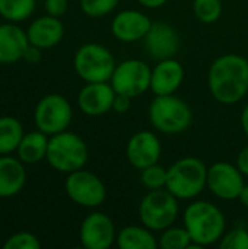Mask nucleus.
<instances>
[{
    "label": "nucleus",
    "mask_w": 248,
    "mask_h": 249,
    "mask_svg": "<svg viewBox=\"0 0 248 249\" xmlns=\"http://www.w3.org/2000/svg\"><path fill=\"white\" fill-rule=\"evenodd\" d=\"M208 86L212 96L232 105L243 101L248 93V60L238 54L218 57L208 73Z\"/></svg>",
    "instance_id": "nucleus-1"
},
{
    "label": "nucleus",
    "mask_w": 248,
    "mask_h": 249,
    "mask_svg": "<svg viewBox=\"0 0 248 249\" xmlns=\"http://www.w3.org/2000/svg\"><path fill=\"white\" fill-rule=\"evenodd\" d=\"M183 226L191 236L189 249H202L221 241L227 229L222 210L209 201H193L183 213Z\"/></svg>",
    "instance_id": "nucleus-2"
},
{
    "label": "nucleus",
    "mask_w": 248,
    "mask_h": 249,
    "mask_svg": "<svg viewBox=\"0 0 248 249\" xmlns=\"http://www.w3.org/2000/svg\"><path fill=\"white\" fill-rule=\"evenodd\" d=\"M208 187V166L194 156L181 158L167 169L165 188L178 200H193Z\"/></svg>",
    "instance_id": "nucleus-3"
},
{
    "label": "nucleus",
    "mask_w": 248,
    "mask_h": 249,
    "mask_svg": "<svg viewBox=\"0 0 248 249\" xmlns=\"http://www.w3.org/2000/svg\"><path fill=\"white\" fill-rule=\"evenodd\" d=\"M191 120V108L175 95L156 96L149 105V121L155 130L164 134L172 136L186 131Z\"/></svg>",
    "instance_id": "nucleus-4"
},
{
    "label": "nucleus",
    "mask_w": 248,
    "mask_h": 249,
    "mask_svg": "<svg viewBox=\"0 0 248 249\" xmlns=\"http://www.w3.org/2000/svg\"><path fill=\"white\" fill-rule=\"evenodd\" d=\"M50 166L58 172L70 174L83 166L88 162V146L77 134L70 131H61L48 139L47 156Z\"/></svg>",
    "instance_id": "nucleus-5"
},
{
    "label": "nucleus",
    "mask_w": 248,
    "mask_h": 249,
    "mask_svg": "<svg viewBox=\"0 0 248 249\" xmlns=\"http://www.w3.org/2000/svg\"><path fill=\"white\" fill-rule=\"evenodd\" d=\"M180 213L178 198L167 188L151 190L140 201L139 217L143 226L152 232H162L177 222Z\"/></svg>",
    "instance_id": "nucleus-6"
},
{
    "label": "nucleus",
    "mask_w": 248,
    "mask_h": 249,
    "mask_svg": "<svg viewBox=\"0 0 248 249\" xmlns=\"http://www.w3.org/2000/svg\"><path fill=\"white\" fill-rule=\"evenodd\" d=\"M75 70L77 76L86 83L110 82L115 69V60L111 51L95 42L79 47L75 54Z\"/></svg>",
    "instance_id": "nucleus-7"
},
{
    "label": "nucleus",
    "mask_w": 248,
    "mask_h": 249,
    "mask_svg": "<svg viewBox=\"0 0 248 249\" xmlns=\"http://www.w3.org/2000/svg\"><path fill=\"white\" fill-rule=\"evenodd\" d=\"M151 74L152 69L148 63L130 58L115 66L110 83L115 93L136 98L151 89Z\"/></svg>",
    "instance_id": "nucleus-8"
},
{
    "label": "nucleus",
    "mask_w": 248,
    "mask_h": 249,
    "mask_svg": "<svg viewBox=\"0 0 248 249\" xmlns=\"http://www.w3.org/2000/svg\"><path fill=\"white\" fill-rule=\"evenodd\" d=\"M34 118L39 131L47 136H54L67 130L73 118V109L64 96L50 93L37 104Z\"/></svg>",
    "instance_id": "nucleus-9"
},
{
    "label": "nucleus",
    "mask_w": 248,
    "mask_h": 249,
    "mask_svg": "<svg viewBox=\"0 0 248 249\" xmlns=\"http://www.w3.org/2000/svg\"><path fill=\"white\" fill-rule=\"evenodd\" d=\"M64 188L73 203L88 209L101 206L107 198V188L102 179L85 169L70 172L66 178Z\"/></svg>",
    "instance_id": "nucleus-10"
},
{
    "label": "nucleus",
    "mask_w": 248,
    "mask_h": 249,
    "mask_svg": "<svg viewBox=\"0 0 248 249\" xmlns=\"http://www.w3.org/2000/svg\"><path fill=\"white\" fill-rule=\"evenodd\" d=\"M244 185V175L237 165L216 162L208 168V188L221 200L232 201L238 198Z\"/></svg>",
    "instance_id": "nucleus-11"
},
{
    "label": "nucleus",
    "mask_w": 248,
    "mask_h": 249,
    "mask_svg": "<svg viewBox=\"0 0 248 249\" xmlns=\"http://www.w3.org/2000/svg\"><path fill=\"white\" fill-rule=\"evenodd\" d=\"M117 238L113 220L99 212L88 214L79 231V239L86 249H108Z\"/></svg>",
    "instance_id": "nucleus-12"
},
{
    "label": "nucleus",
    "mask_w": 248,
    "mask_h": 249,
    "mask_svg": "<svg viewBox=\"0 0 248 249\" xmlns=\"http://www.w3.org/2000/svg\"><path fill=\"white\" fill-rule=\"evenodd\" d=\"M162 153V144L158 136L149 130L134 133L126 146V156L129 163L142 171L158 163Z\"/></svg>",
    "instance_id": "nucleus-13"
},
{
    "label": "nucleus",
    "mask_w": 248,
    "mask_h": 249,
    "mask_svg": "<svg viewBox=\"0 0 248 249\" xmlns=\"http://www.w3.org/2000/svg\"><path fill=\"white\" fill-rule=\"evenodd\" d=\"M143 41L148 55L155 61L174 58L180 50V36L177 31L165 22H152Z\"/></svg>",
    "instance_id": "nucleus-14"
},
{
    "label": "nucleus",
    "mask_w": 248,
    "mask_h": 249,
    "mask_svg": "<svg viewBox=\"0 0 248 249\" xmlns=\"http://www.w3.org/2000/svg\"><path fill=\"white\" fill-rule=\"evenodd\" d=\"M115 90L108 82L86 83L77 95L79 109L89 117H99L113 111Z\"/></svg>",
    "instance_id": "nucleus-15"
},
{
    "label": "nucleus",
    "mask_w": 248,
    "mask_h": 249,
    "mask_svg": "<svg viewBox=\"0 0 248 249\" xmlns=\"http://www.w3.org/2000/svg\"><path fill=\"white\" fill-rule=\"evenodd\" d=\"M152 26V20L140 10L126 9L118 12L111 22L113 35L121 42H137L143 39Z\"/></svg>",
    "instance_id": "nucleus-16"
},
{
    "label": "nucleus",
    "mask_w": 248,
    "mask_h": 249,
    "mask_svg": "<svg viewBox=\"0 0 248 249\" xmlns=\"http://www.w3.org/2000/svg\"><path fill=\"white\" fill-rule=\"evenodd\" d=\"M184 80V67L175 58L161 60L151 74V89L155 96L174 95Z\"/></svg>",
    "instance_id": "nucleus-17"
},
{
    "label": "nucleus",
    "mask_w": 248,
    "mask_h": 249,
    "mask_svg": "<svg viewBox=\"0 0 248 249\" xmlns=\"http://www.w3.org/2000/svg\"><path fill=\"white\" fill-rule=\"evenodd\" d=\"M28 41L42 50L57 45L64 35V26L56 16H42L35 19L26 31Z\"/></svg>",
    "instance_id": "nucleus-18"
},
{
    "label": "nucleus",
    "mask_w": 248,
    "mask_h": 249,
    "mask_svg": "<svg viewBox=\"0 0 248 249\" xmlns=\"http://www.w3.org/2000/svg\"><path fill=\"white\" fill-rule=\"evenodd\" d=\"M29 41L16 25H0V64H13L23 57Z\"/></svg>",
    "instance_id": "nucleus-19"
},
{
    "label": "nucleus",
    "mask_w": 248,
    "mask_h": 249,
    "mask_svg": "<svg viewBox=\"0 0 248 249\" xmlns=\"http://www.w3.org/2000/svg\"><path fill=\"white\" fill-rule=\"evenodd\" d=\"M26 172L22 163L10 156L0 158V197H13L25 185Z\"/></svg>",
    "instance_id": "nucleus-20"
},
{
    "label": "nucleus",
    "mask_w": 248,
    "mask_h": 249,
    "mask_svg": "<svg viewBox=\"0 0 248 249\" xmlns=\"http://www.w3.org/2000/svg\"><path fill=\"white\" fill-rule=\"evenodd\" d=\"M115 242L120 249H156L158 239L153 236L152 231L146 226H126L123 228Z\"/></svg>",
    "instance_id": "nucleus-21"
},
{
    "label": "nucleus",
    "mask_w": 248,
    "mask_h": 249,
    "mask_svg": "<svg viewBox=\"0 0 248 249\" xmlns=\"http://www.w3.org/2000/svg\"><path fill=\"white\" fill-rule=\"evenodd\" d=\"M47 149H48L47 134L39 130L31 131L28 134H23L18 146V156L20 162L37 163L47 156Z\"/></svg>",
    "instance_id": "nucleus-22"
},
{
    "label": "nucleus",
    "mask_w": 248,
    "mask_h": 249,
    "mask_svg": "<svg viewBox=\"0 0 248 249\" xmlns=\"http://www.w3.org/2000/svg\"><path fill=\"white\" fill-rule=\"evenodd\" d=\"M22 137V124L15 117H0V155H9L18 150Z\"/></svg>",
    "instance_id": "nucleus-23"
},
{
    "label": "nucleus",
    "mask_w": 248,
    "mask_h": 249,
    "mask_svg": "<svg viewBox=\"0 0 248 249\" xmlns=\"http://www.w3.org/2000/svg\"><path fill=\"white\" fill-rule=\"evenodd\" d=\"M35 9V0H0V15L12 22L28 19Z\"/></svg>",
    "instance_id": "nucleus-24"
},
{
    "label": "nucleus",
    "mask_w": 248,
    "mask_h": 249,
    "mask_svg": "<svg viewBox=\"0 0 248 249\" xmlns=\"http://www.w3.org/2000/svg\"><path fill=\"white\" fill-rule=\"evenodd\" d=\"M191 236L187 229L170 226L162 231L161 236L158 238V248L161 249H189L191 244Z\"/></svg>",
    "instance_id": "nucleus-25"
},
{
    "label": "nucleus",
    "mask_w": 248,
    "mask_h": 249,
    "mask_svg": "<svg viewBox=\"0 0 248 249\" xmlns=\"http://www.w3.org/2000/svg\"><path fill=\"white\" fill-rule=\"evenodd\" d=\"M222 1L221 0H194L193 12L196 18L203 23H213L222 15Z\"/></svg>",
    "instance_id": "nucleus-26"
},
{
    "label": "nucleus",
    "mask_w": 248,
    "mask_h": 249,
    "mask_svg": "<svg viewBox=\"0 0 248 249\" xmlns=\"http://www.w3.org/2000/svg\"><path fill=\"white\" fill-rule=\"evenodd\" d=\"M140 182L148 190H161L167 185V169L158 163L140 171Z\"/></svg>",
    "instance_id": "nucleus-27"
},
{
    "label": "nucleus",
    "mask_w": 248,
    "mask_h": 249,
    "mask_svg": "<svg viewBox=\"0 0 248 249\" xmlns=\"http://www.w3.org/2000/svg\"><path fill=\"white\" fill-rule=\"evenodd\" d=\"M120 0H80L82 12L89 18H102L110 15Z\"/></svg>",
    "instance_id": "nucleus-28"
},
{
    "label": "nucleus",
    "mask_w": 248,
    "mask_h": 249,
    "mask_svg": "<svg viewBox=\"0 0 248 249\" xmlns=\"http://www.w3.org/2000/svg\"><path fill=\"white\" fill-rule=\"evenodd\" d=\"M218 244L221 249H248V231L243 226L235 228L224 233Z\"/></svg>",
    "instance_id": "nucleus-29"
},
{
    "label": "nucleus",
    "mask_w": 248,
    "mask_h": 249,
    "mask_svg": "<svg viewBox=\"0 0 248 249\" xmlns=\"http://www.w3.org/2000/svg\"><path fill=\"white\" fill-rule=\"evenodd\" d=\"M41 244L32 233L28 232H19L16 235H12L3 245L4 249H39Z\"/></svg>",
    "instance_id": "nucleus-30"
},
{
    "label": "nucleus",
    "mask_w": 248,
    "mask_h": 249,
    "mask_svg": "<svg viewBox=\"0 0 248 249\" xmlns=\"http://www.w3.org/2000/svg\"><path fill=\"white\" fill-rule=\"evenodd\" d=\"M45 10L50 16L60 18L67 10V0H45Z\"/></svg>",
    "instance_id": "nucleus-31"
},
{
    "label": "nucleus",
    "mask_w": 248,
    "mask_h": 249,
    "mask_svg": "<svg viewBox=\"0 0 248 249\" xmlns=\"http://www.w3.org/2000/svg\"><path fill=\"white\" fill-rule=\"evenodd\" d=\"M25 61L31 63V64H35V63H39L41 58H42V48L37 47V45H32L29 44L28 48L25 50L23 53V57H22Z\"/></svg>",
    "instance_id": "nucleus-32"
},
{
    "label": "nucleus",
    "mask_w": 248,
    "mask_h": 249,
    "mask_svg": "<svg viewBox=\"0 0 248 249\" xmlns=\"http://www.w3.org/2000/svg\"><path fill=\"white\" fill-rule=\"evenodd\" d=\"M132 105V98L126 96V95H115L114 98V104H113V111L118 112V114H124L130 109Z\"/></svg>",
    "instance_id": "nucleus-33"
},
{
    "label": "nucleus",
    "mask_w": 248,
    "mask_h": 249,
    "mask_svg": "<svg viewBox=\"0 0 248 249\" xmlns=\"http://www.w3.org/2000/svg\"><path fill=\"white\" fill-rule=\"evenodd\" d=\"M237 166L243 172L244 177H248V144L243 147V150L237 156Z\"/></svg>",
    "instance_id": "nucleus-34"
},
{
    "label": "nucleus",
    "mask_w": 248,
    "mask_h": 249,
    "mask_svg": "<svg viewBox=\"0 0 248 249\" xmlns=\"http://www.w3.org/2000/svg\"><path fill=\"white\" fill-rule=\"evenodd\" d=\"M136 1L148 9H159L167 3V0H136Z\"/></svg>",
    "instance_id": "nucleus-35"
},
{
    "label": "nucleus",
    "mask_w": 248,
    "mask_h": 249,
    "mask_svg": "<svg viewBox=\"0 0 248 249\" xmlns=\"http://www.w3.org/2000/svg\"><path fill=\"white\" fill-rule=\"evenodd\" d=\"M241 127H243V131L246 133V136L248 137V104L246 105V108L243 109L241 112Z\"/></svg>",
    "instance_id": "nucleus-36"
},
{
    "label": "nucleus",
    "mask_w": 248,
    "mask_h": 249,
    "mask_svg": "<svg viewBox=\"0 0 248 249\" xmlns=\"http://www.w3.org/2000/svg\"><path fill=\"white\" fill-rule=\"evenodd\" d=\"M238 200H240V203L248 209V184H246L244 187H243V190H241V193H240V196H238Z\"/></svg>",
    "instance_id": "nucleus-37"
}]
</instances>
